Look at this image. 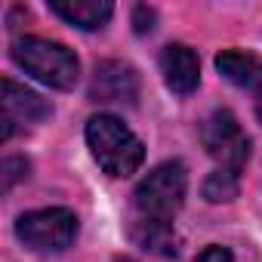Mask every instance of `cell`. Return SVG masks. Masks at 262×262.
I'll return each instance as SVG.
<instances>
[{
    "label": "cell",
    "instance_id": "obj_13",
    "mask_svg": "<svg viewBox=\"0 0 262 262\" xmlns=\"http://www.w3.org/2000/svg\"><path fill=\"white\" fill-rule=\"evenodd\" d=\"M28 170L31 164L25 158H7L4 161V191H10L19 179H28Z\"/></svg>",
    "mask_w": 262,
    "mask_h": 262
},
{
    "label": "cell",
    "instance_id": "obj_7",
    "mask_svg": "<svg viewBox=\"0 0 262 262\" xmlns=\"http://www.w3.org/2000/svg\"><path fill=\"white\" fill-rule=\"evenodd\" d=\"M161 71H164V80L173 93L179 96H188L198 90L201 83V62H198V53L185 43H170L164 47L161 53Z\"/></svg>",
    "mask_w": 262,
    "mask_h": 262
},
{
    "label": "cell",
    "instance_id": "obj_1",
    "mask_svg": "<svg viewBox=\"0 0 262 262\" xmlns=\"http://www.w3.org/2000/svg\"><path fill=\"white\" fill-rule=\"evenodd\" d=\"M86 145L96 164L114 179L133 176L145 161V145L139 136L114 114H96L86 120Z\"/></svg>",
    "mask_w": 262,
    "mask_h": 262
},
{
    "label": "cell",
    "instance_id": "obj_12",
    "mask_svg": "<svg viewBox=\"0 0 262 262\" xmlns=\"http://www.w3.org/2000/svg\"><path fill=\"white\" fill-rule=\"evenodd\" d=\"M204 198L210 204H225V201H234L237 198V173L231 170H213L207 179H204Z\"/></svg>",
    "mask_w": 262,
    "mask_h": 262
},
{
    "label": "cell",
    "instance_id": "obj_9",
    "mask_svg": "<svg viewBox=\"0 0 262 262\" xmlns=\"http://www.w3.org/2000/svg\"><path fill=\"white\" fill-rule=\"evenodd\" d=\"M50 10L80 31H96L114 16L108 0H50Z\"/></svg>",
    "mask_w": 262,
    "mask_h": 262
},
{
    "label": "cell",
    "instance_id": "obj_10",
    "mask_svg": "<svg viewBox=\"0 0 262 262\" xmlns=\"http://www.w3.org/2000/svg\"><path fill=\"white\" fill-rule=\"evenodd\" d=\"M129 237L142 250L161 256V259H176L179 256V234L173 222H148V219H129Z\"/></svg>",
    "mask_w": 262,
    "mask_h": 262
},
{
    "label": "cell",
    "instance_id": "obj_2",
    "mask_svg": "<svg viewBox=\"0 0 262 262\" xmlns=\"http://www.w3.org/2000/svg\"><path fill=\"white\" fill-rule=\"evenodd\" d=\"M10 53H13V62L25 74H31L34 80H40L53 90H71L80 77V62H77L74 50H68L65 43L25 34V37L13 40Z\"/></svg>",
    "mask_w": 262,
    "mask_h": 262
},
{
    "label": "cell",
    "instance_id": "obj_6",
    "mask_svg": "<svg viewBox=\"0 0 262 262\" xmlns=\"http://www.w3.org/2000/svg\"><path fill=\"white\" fill-rule=\"evenodd\" d=\"M90 96L96 102H105V105H136V99H139V74L126 62H117V59L99 62L96 74H93Z\"/></svg>",
    "mask_w": 262,
    "mask_h": 262
},
{
    "label": "cell",
    "instance_id": "obj_14",
    "mask_svg": "<svg viewBox=\"0 0 262 262\" xmlns=\"http://www.w3.org/2000/svg\"><path fill=\"white\" fill-rule=\"evenodd\" d=\"M133 28H136V34H148L155 28V10L145 4L133 7Z\"/></svg>",
    "mask_w": 262,
    "mask_h": 262
},
{
    "label": "cell",
    "instance_id": "obj_11",
    "mask_svg": "<svg viewBox=\"0 0 262 262\" xmlns=\"http://www.w3.org/2000/svg\"><path fill=\"white\" fill-rule=\"evenodd\" d=\"M216 68H219V74H222L228 83H234V86H241V90L256 93V90L262 86V59L253 56V53H244V50H222V53L216 56Z\"/></svg>",
    "mask_w": 262,
    "mask_h": 262
},
{
    "label": "cell",
    "instance_id": "obj_17",
    "mask_svg": "<svg viewBox=\"0 0 262 262\" xmlns=\"http://www.w3.org/2000/svg\"><path fill=\"white\" fill-rule=\"evenodd\" d=\"M123 262H129V259H123Z\"/></svg>",
    "mask_w": 262,
    "mask_h": 262
},
{
    "label": "cell",
    "instance_id": "obj_4",
    "mask_svg": "<svg viewBox=\"0 0 262 262\" xmlns=\"http://www.w3.org/2000/svg\"><path fill=\"white\" fill-rule=\"evenodd\" d=\"M77 228H80L77 216L68 207H47V210H31L19 216L16 237L37 253H62L74 244Z\"/></svg>",
    "mask_w": 262,
    "mask_h": 262
},
{
    "label": "cell",
    "instance_id": "obj_16",
    "mask_svg": "<svg viewBox=\"0 0 262 262\" xmlns=\"http://www.w3.org/2000/svg\"><path fill=\"white\" fill-rule=\"evenodd\" d=\"M253 96H256V117L262 120V86H259V90H256Z\"/></svg>",
    "mask_w": 262,
    "mask_h": 262
},
{
    "label": "cell",
    "instance_id": "obj_5",
    "mask_svg": "<svg viewBox=\"0 0 262 262\" xmlns=\"http://www.w3.org/2000/svg\"><path fill=\"white\" fill-rule=\"evenodd\" d=\"M201 142L207 148V155L231 173H241V167L250 161V139L241 129L237 117L228 108L213 111L204 123H201Z\"/></svg>",
    "mask_w": 262,
    "mask_h": 262
},
{
    "label": "cell",
    "instance_id": "obj_3",
    "mask_svg": "<svg viewBox=\"0 0 262 262\" xmlns=\"http://www.w3.org/2000/svg\"><path fill=\"white\" fill-rule=\"evenodd\" d=\"M188 191V173L182 161L158 164L133 191V219L173 222Z\"/></svg>",
    "mask_w": 262,
    "mask_h": 262
},
{
    "label": "cell",
    "instance_id": "obj_15",
    "mask_svg": "<svg viewBox=\"0 0 262 262\" xmlns=\"http://www.w3.org/2000/svg\"><path fill=\"white\" fill-rule=\"evenodd\" d=\"M194 262H234V256H231V253H228L225 247H219V244H213V247H207V250H201Z\"/></svg>",
    "mask_w": 262,
    "mask_h": 262
},
{
    "label": "cell",
    "instance_id": "obj_8",
    "mask_svg": "<svg viewBox=\"0 0 262 262\" xmlns=\"http://www.w3.org/2000/svg\"><path fill=\"white\" fill-rule=\"evenodd\" d=\"M50 114L53 105L40 93L16 83L13 77H4V123H40Z\"/></svg>",
    "mask_w": 262,
    "mask_h": 262
}]
</instances>
